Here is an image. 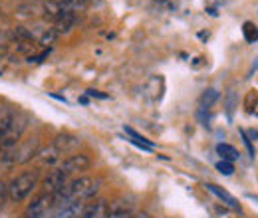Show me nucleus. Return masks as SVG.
I'll return each mask as SVG.
<instances>
[{"mask_svg":"<svg viewBox=\"0 0 258 218\" xmlns=\"http://www.w3.org/2000/svg\"><path fill=\"white\" fill-rule=\"evenodd\" d=\"M123 131L131 137L129 141H131L133 145H137L139 149H143V151H153V149H155V147H153V143H151L149 139H145L143 135H139L135 129H131V127H123Z\"/></svg>","mask_w":258,"mask_h":218,"instance_id":"4468645a","label":"nucleus"},{"mask_svg":"<svg viewBox=\"0 0 258 218\" xmlns=\"http://www.w3.org/2000/svg\"><path fill=\"white\" fill-rule=\"evenodd\" d=\"M56 38H58V34L54 32V28H48V30L42 32V36H40V44H44V46H52V44L56 42Z\"/></svg>","mask_w":258,"mask_h":218,"instance_id":"4be33fe9","label":"nucleus"},{"mask_svg":"<svg viewBox=\"0 0 258 218\" xmlns=\"http://www.w3.org/2000/svg\"><path fill=\"white\" fill-rule=\"evenodd\" d=\"M232 105H234V94L230 92V94H228V107H226V111H228V115H232V109H234Z\"/></svg>","mask_w":258,"mask_h":218,"instance_id":"a878e982","label":"nucleus"},{"mask_svg":"<svg viewBox=\"0 0 258 218\" xmlns=\"http://www.w3.org/2000/svg\"><path fill=\"white\" fill-rule=\"evenodd\" d=\"M52 210H54V196L42 192L28 204L22 218H50Z\"/></svg>","mask_w":258,"mask_h":218,"instance_id":"20e7f679","label":"nucleus"},{"mask_svg":"<svg viewBox=\"0 0 258 218\" xmlns=\"http://www.w3.org/2000/svg\"><path fill=\"white\" fill-rule=\"evenodd\" d=\"M86 206V200H64L54 206L50 218H80Z\"/></svg>","mask_w":258,"mask_h":218,"instance_id":"423d86ee","label":"nucleus"},{"mask_svg":"<svg viewBox=\"0 0 258 218\" xmlns=\"http://www.w3.org/2000/svg\"><path fill=\"white\" fill-rule=\"evenodd\" d=\"M42 10H44V16L50 18L52 22H56L58 18H62L66 14V10L62 8L60 0H46V2L42 4Z\"/></svg>","mask_w":258,"mask_h":218,"instance_id":"9b49d317","label":"nucleus"},{"mask_svg":"<svg viewBox=\"0 0 258 218\" xmlns=\"http://www.w3.org/2000/svg\"><path fill=\"white\" fill-rule=\"evenodd\" d=\"M217 153L221 155V161H228V163H234L238 159V151L228 143H219L217 145Z\"/></svg>","mask_w":258,"mask_h":218,"instance_id":"f3484780","label":"nucleus"},{"mask_svg":"<svg viewBox=\"0 0 258 218\" xmlns=\"http://www.w3.org/2000/svg\"><path fill=\"white\" fill-rule=\"evenodd\" d=\"M131 218H151V216H149L147 212H139V214H133Z\"/></svg>","mask_w":258,"mask_h":218,"instance_id":"cd10ccee","label":"nucleus"},{"mask_svg":"<svg viewBox=\"0 0 258 218\" xmlns=\"http://www.w3.org/2000/svg\"><path fill=\"white\" fill-rule=\"evenodd\" d=\"M88 95H94V97H101V99H105V97H107L105 94H99V92H96V90H88Z\"/></svg>","mask_w":258,"mask_h":218,"instance_id":"bb28decb","label":"nucleus"},{"mask_svg":"<svg viewBox=\"0 0 258 218\" xmlns=\"http://www.w3.org/2000/svg\"><path fill=\"white\" fill-rule=\"evenodd\" d=\"M12 38L16 40V44H22V42H34L32 32H28L26 28H22V26H18V28H14V30H12Z\"/></svg>","mask_w":258,"mask_h":218,"instance_id":"aec40b11","label":"nucleus"},{"mask_svg":"<svg viewBox=\"0 0 258 218\" xmlns=\"http://www.w3.org/2000/svg\"><path fill=\"white\" fill-rule=\"evenodd\" d=\"M66 183H68V173H64L62 169H52V171H48V175L44 177V181H42V192H46V194H56L60 188L64 187Z\"/></svg>","mask_w":258,"mask_h":218,"instance_id":"0eeeda50","label":"nucleus"},{"mask_svg":"<svg viewBox=\"0 0 258 218\" xmlns=\"http://www.w3.org/2000/svg\"><path fill=\"white\" fill-rule=\"evenodd\" d=\"M92 167V159L84 153H76V155H70L68 159L62 161V171L72 175V173H82V171H88Z\"/></svg>","mask_w":258,"mask_h":218,"instance_id":"6e6552de","label":"nucleus"},{"mask_svg":"<svg viewBox=\"0 0 258 218\" xmlns=\"http://www.w3.org/2000/svg\"><path fill=\"white\" fill-rule=\"evenodd\" d=\"M80 145V139L72 133H60L56 135V139L52 141V147L58 151V153H66V151H72Z\"/></svg>","mask_w":258,"mask_h":218,"instance_id":"9d476101","label":"nucleus"},{"mask_svg":"<svg viewBox=\"0 0 258 218\" xmlns=\"http://www.w3.org/2000/svg\"><path fill=\"white\" fill-rule=\"evenodd\" d=\"M26 127H28V115H26L22 109H16L10 129H8L6 135L0 139V151H8V149L16 147V145L20 143V139H22Z\"/></svg>","mask_w":258,"mask_h":218,"instance_id":"7ed1b4c3","label":"nucleus"},{"mask_svg":"<svg viewBox=\"0 0 258 218\" xmlns=\"http://www.w3.org/2000/svg\"><path fill=\"white\" fill-rule=\"evenodd\" d=\"M0 12H2V4H0Z\"/></svg>","mask_w":258,"mask_h":218,"instance_id":"c85d7f7f","label":"nucleus"},{"mask_svg":"<svg viewBox=\"0 0 258 218\" xmlns=\"http://www.w3.org/2000/svg\"><path fill=\"white\" fill-rule=\"evenodd\" d=\"M6 202H8V183H2L0 181V212L4 210Z\"/></svg>","mask_w":258,"mask_h":218,"instance_id":"b1692460","label":"nucleus"},{"mask_svg":"<svg viewBox=\"0 0 258 218\" xmlns=\"http://www.w3.org/2000/svg\"><path fill=\"white\" fill-rule=\"evenodd\" d=\"M217 99H219V92L213 90V88H209V90H205L203 95H201V107L203 109H209Z\"/></svg>","mask_w":258,"mask_h":218,"instance_id":"6ab92c4d","label":"nucleus"},{"mask_svg":"<svg viewBox=\"0 0 258 218\" xmlns=\"http://www.w3.org/2000/svg\"><path fill=\"white\" fill-rule=\"evenodd\" d=\"M240 135H242V141H244V145H246V149H248L250 157L254 159V147H252V141H250V137L246 135V131H244V129H240Z\"/></svg>","mask_w":258,"mask_h":218,"instance_id":"393cba45","label":"nucleus"},{"mask_svg":"<svg viewBox=\"0 0 258 218\" xmlns=\"http://www.w3.org/2000/svg\"><path fill=\"white\" fill-rule=\"evenodd\" d=\"M207 188H209V190H211L213 194H217V196H219V198H221V200L225 202L226 206H230L232 210H240V204L236 202V198H234L232 194H228L225 188L217 187V185H213V183H209V185H207Z\"/></svg>","mask_w":258,"mask_h":218,"instance_id":"f8f14e48","label":"nucleus"},{"mask_svg":"<svg viewBox=\"0 0 258 218\" xmlns=\"http://www.w3.org/2000/svg\"><path fill=\"white\" fill-rule=\"evenodd\" d=\"M99 185H101V181L92 179V177H78L74 181H68L56 194H52L54 196V206L64 202V200H90V198L96 196Z\"/></svg>","mask_w":258,"mask_h":218,"instance_id":"f257e3e1","label":"nucleus"},{"mask_svg":"<svg viewBox=\"0 0 258 218\" xmlns=\"http://www.w3.org/2000/svg\"><path fill=\"white\" fill-rule=\"evenodd\" d=\"M40 181V171H24L20 175H16L10 183H8V200L12 202H22L26 200L32 190L38 187Z\"/></svg>","mask_w":258,"mask_h":218,"instance_id":"f03ea898","label":"nucleus"},{"mask_svg":"<svg viewBox=\"0 0 258 218\" xmlns=\"http://www.w3.org/2000/svg\"><path fill=\"white\" fill-rule=\"evenodd\" d=\"M38 151H40V149H38V141H36V139H32V141L18 143L16 147L8 149V151H6V155H8L10 163H12V167H14V165H22V163L32 161Z\"/></svg>","mask_w":258,"mask_h":218,"instance_id":"39448f33","label":"nucleus"},{"mask_svg":"<svg viewBox=\"0 0 258 218\" xmlns=\"http://www.w3.org/2000/svg\"><path fill=\"white\" fill-rule=\"evenodd\" d=\"M60 155H62V153H58V151H56V149L50 145L48 149H42V151H38L34 159H36L40 165H44V167H52V165H54V163L60 159Z\"/></svg>","mask_w":258,"mask_h":218,"instance_id":"ddd939ff","label":"nucleus"},{"mask_svg":"<svg viewBox=\"0 0 258 218\" xmlns=\"http://www.w3.org/2000/svg\"><path fill=\"white\" fill-rule=\"evenodd\" d=\"M60 4H62V8H64L66 12H74L76 14L80 10H86L90 0H60Z\"/></svg>","mask_w":258,"mask_h":218,"instance_id":"a211bd4d","label":"nucleus"},{"mask_svg":"<svg viewBox=\"0 0 258 218\" xmlns=\"http://www.w3.org/2000/svg\"><path fill=\"white\" fill-rule=\"evenodd\" d=\"M76 24V14L74 12H66L62 18H58L56 22H54V32L60 36V34H68V32L72 30V26Z\"/></svg>","mask_w":258,"mask_h":218,"instance_id":"2eb2a0df","label":"nucleus"},{"mask_svg":"<svg viewBox=\"0 0 258 218\" xmlns=\"http://www.w3.org/2000/svg\"><path fill=\"white\" fill-rule=\"evenodd\" d=\"M242 34H244V40L246 42H256L258 40V28L256 24H252V22H244V26H242Z\"/></svg>","mask_w":258,"mask_h":218,"instance_id":"412c9836","label":"nucleus"},{"mask_svg":"<svg viewBox=\"0 0 258 218\" xmlns=\"http://www.w3.org/2000/svg\"><path fill=\"white\" fill-rule=\"evenodd\" d=\"M217 171H219L221 175H226V177H228V175L234 173V165L228 163V161H219V163H217Z\"/></svg>","mask_w":258,"mask_h":218,"instance_id":"5701e85b","label":"nucleus"},{"mask_svg":"<svg viewBox=\"0 0 258 218\" xmlns=\"http://www.w3.org/2000/svg\"><path fill=\"white\" fill-rule=\"evenodd\" d=\"M14 113H16L14 107H2V109H0V139H2V137L6 135V131L10 129L12 119H14Z\"/></svg>","mask_w":258,"mask_h":218,"instance_id":"dca6fc26","label":"nucleus"},{"mask_svg":"<svg viewBox=\"0 0 258 218\" xmlns=\"http://www.w3.org/2000/svg\"><path fill=\"white\" fill-rule=\"evenodd\" d=\"M109 214V204L103 198H94V200H86V206L82 210L80 218H107Z\"/></svg>","mask_w":258,"mask_h":218,"instance_id":"1a4fd4ad","label":"nucleus"}]
</instances>
